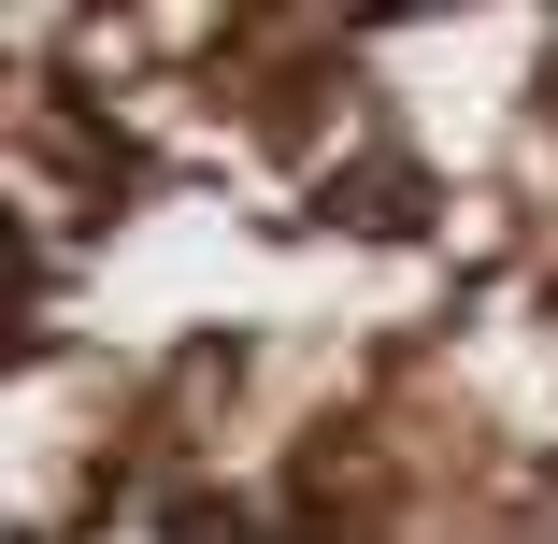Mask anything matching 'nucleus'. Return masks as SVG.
Masks as SVG:
<instances>
[{
    "label": "nucleus",
    "mask_w": 558,
    "mask_h": 544,
    "mask_svg": "<svg viewBox=\"0 0 558 544\" xmlns=\"http://www.w3.org/2000/svg\"><path fill=\"white\" fill-rule=\"evenodd\" d=\"M158 544H258V516H244L230 487H172V501H158Z\"/></svg>",
    "instance_id": "nucleus-1"
},
{
    "label": "nucleus",
    "mask_w": 558,
    "mask_h": 544,
    "mask_svg": "<svg viewBox=\"0 0 558 544\" xmlns=\"http://www.w3.org/2000/svg\"><path fill=\"white\" fill-rule=\"evenodd\" d=\"M329 215H373V230H415V215H429V186H415V172H359V186H329Z\"/></svg>",
    "instance_id": "nucleus-2"
}]
</instances>
